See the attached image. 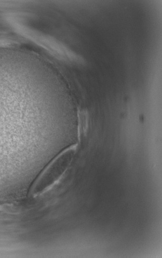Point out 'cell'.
Returning <instances> with one entry per match:
<instances>
[{
    "mask_svg": "<svg viewBox=\"0 0 162 258\" xmlns=\"http://www.w3.org/2000/svg\"><path fill=\"white\" fill-rule=\"evenodd\" d=\"M77 145L65 149L58 155L32 184L29 195L36 198L46 191L61 177L69 167L77 150Z\"/></svg>",
    "mask_w": 162,
    "mask_h": 258,
    "instance_id": "6da1fadb",
    "label": "cell"
}]
</instances>
